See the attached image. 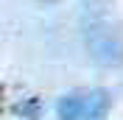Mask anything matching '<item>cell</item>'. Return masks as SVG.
Returning a JSON list of instances; mask_svg holds the SVG:
<instances>
[{
  "label": "cell",
  "mask_w": 123,
  "mask_h": 120,
  "mask_svg": "<svg viewBox=\"0 0 123 120\" xmlns=\"http://www.w3.org/2000/svg\"><path fill=\"white\" fill-rule=\"evenodd\" d=\"M87 50L101 67H120L123 64V39L112 28H95L87 31Z\"/></svg>",
  "instance_id": "obj_1"
},
{
  "label": "cell",
  "mask_w": 123,
  "mask_h": 120,
  "mask_svg": "<svg viewBox=\"0 0 123 120\" xmlns=\"http://www.w3.org/2000/svg\"><path fill=\"white\" fill-rule=\"evenodd\" d=\"M109 109H112L109 90H104V87L84 90V112H81V120H106Z\"/></svg>",
  "instance_id": "obj_2"
},
{
  "label": "cell",
  "mask_w": 123,
  "mask_h": 120,
  "mask_svg": "<svg viewBox=\"0 0 123 120\" xmlns=\"http://www.w3.org/2000/svg\"><path fill=\"white\" fill-rule=\"evenodd\" d=\"M81 112H84V90L67 92V95H62L59 103H56L59 120H81Z\"/></svg>",
  "instance_id": "obj_3"
},
{
  "label": "cell",
  "mask_w": 123,
  "mask_h": 120,
  "mask_svg": "<svg viewBox=\"0 0 123 120\" xmlns=\"http://www.w3.org/2000/svg\"><path fill=\"white\" fill-rule=\"evenodd\" d=\"M14 112L23 114V117H28V120H37L39 117V101L37 98H28V103H17Z\"/></svg>",
  "instance_id": "obj_4"
},
{
  "label": "cell",
  "mask_w": 123,
  "mask_h": 120,
  "mask_svg": "<svg viewBox=\"0 0 123 120\" xmlns=\"http://www.w3.org/2000/svg\"><path fill=\"white\" fill-rule=\"evenodd\" d=\"M42 3H59V0H42Z\"/></svg>",
  "instance_id": "obj_5"
}]
</instances>
